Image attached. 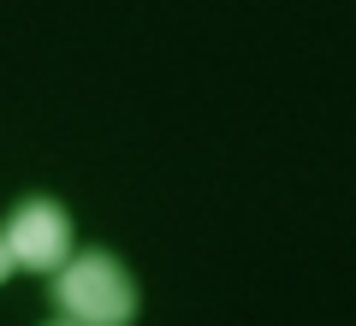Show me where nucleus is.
Listing matches in <instances>:
<instances>
[{
	"label": "nucleus",
	"mask_w": 356,
	"mask_h": 326,
	"mask_svg": "<svg viewBox=\"0 0 356 326\" xmlns=\"http://www.w3.org/2000/svg\"><path fill=\"white\" fill-rule=\"evenodd\" d=\"M54 302L72 314V326H131L137 320V279L119 267V255L89 250L60 267Z\"/></svg>",
	"instance_id": "obj_1"
},
{
	"label": "nucleus",
	"mask_w": 356,
	"mask_h": 326,
	"mask_svg": "<svg viewBox=\"0 0 356 326\" xmlns=\"http://www.w3.org/2000/svg\"><path fill=\"white\" fill-rule=\"evenodd\" d=\"M0 243H6V255H13V267H30V273H60L65 261H72V213L60 208V202H24V208L6 220V231H0Z\"/></svg>",
	"instance_id": "obj_2"
},
{
	"label": "nucleus",
	"mask_w": 356,
	"mask_h": 326,
	"mask_svg": "<svg viewBox=\"0 0 356 326\" xmlns=\"http://www.w3.org/2000/svg\"><path fill=\"white\" fill-rule=\"evenodd\" d=\"M6 273H13V255H6V243H0V279H6Z\"/></svg>",
	"instance_id": "obj_3"
}]
</instances>
